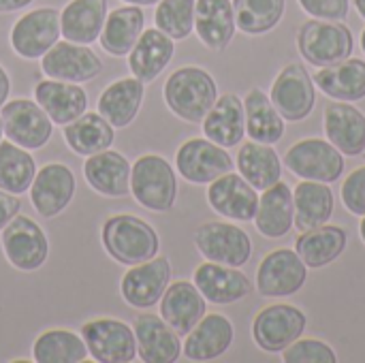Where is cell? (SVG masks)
Masks as SVG:
<instances>
[{"instance_id":"1","label":"cell","mask_w":365,"mask_h":363,"mask_svg":"<svg viewBox=\"0 0 365 363\" xmlns=\"http://www.w3.org/2000/svg\"><path fill=\"white\" fill-rule=\"evenodd\" d=\"M163 96L167 107L178 118L190 124H199L218 101V88L205 68L182 66L167 79Z\"/></svg>"},{"instance_id":"2","label":"cell","mask_w":365,"mask_h":363,"mask_svg":"<svg viewBox=\"0 0 365 363\" xmlns=\"http://www.w3.org/2000/svg\"><path fill=\"white\" fill-rule=\"evenodd\" d=\"M103 246L122 265H139L154 259L160 250L158 233L133 214L111 216L103 225Z\"/></svg>"},{"instance_id":"3","label":"cell","mask_w":365,"mask_h":363,"mask_svg":"<svg viewBox=\"0 0 365 363\" xmlns=\"http://www.w3.org/2000/svg\"><path fill=\"white\" fill-rule=\"evenodd\" d=\"M130 193L139 205L152 212H169L178 199L173 167L158 154H143L130 167Z\"/></svg>"},{"instance_id":"4","label":"cell","mask_w":365,"mask_h":363,"mask_svg":"<svg viewBox=\"0 0 365 363\" xmlns=\"http://www.w3.org/2000/svg\"><path fill=\"white\" fill-rule=\"evenodd\" d=\"M297 49L314 66L338 64L353 53L351 28L340 21L310 19L297 32Z\"/></svg>"},{"instance_id":"5","label":"cell","mask_w":365,"mask_h":363,"mask_svg":"<svg viewBox=\"0 0 365 363\" xmlns=\"http://www.w3.org/2000/svg\"><path fill=\"white\" fill-rule=\"evenodd\" d=\"M0 118L6 139L24 150H41L51 139L53 122L34 101L15 98L4 103Z\"/></svg>"},{"instance_id":"6","label":"cell","mask_w":365,"mask_h":363,"mask_svg":"<svg viewBox=\"0 0 365 363\" xmlns=\"http://www.w3.org/2000/svg\"><path fill=\"white\" fill-rule=\"evenodd\" d=\"M62 36L60 11L53 6H41L21 15L11 30V47L24 60L43 58Z\"/></svg>"},{"instance_id":"7","label":"cell","mask_w":365,"mask_h":363,"mask_svg":"<svg viewBox=\"0 0 365 363\" xmlns=\"http://www.w3.org/2000/svg\"><path fill=\"white\" fill-rule=\"evenodd\" d=\"M81 338L98 363H130L137 357V340L130 325L118 319H94L83 323Z\"/></svg>"},{"instance_id":"8","label":"cell","mask_w":365,"mask_h":363,"mask_svg":"<svg viewBox=\"0 0 365 363\" xmlns=\"http://www.w3.org/2000/svg\"><path fill=\"white\" fill-rule=\"evenodd\" d=\"M2 250L6 261L19 272H34L43 267L49 255L45 231L28 216H15L2 229Z\"/></svg>"},{"instance_id":"9","label":"cell","mask_w":365,"mask_h":363,"mask_svg":"<svg viewBox=\"0 0 365 363\" xmlns=\"http://www.w3.org/2000/svg\"><path fill=\"white\" fill-rule=\"evenodd\" d=\"M199 252L220 265L242 267L252 257V242L248 233L231 223H205L195 233Z\"/></svg>"},{"instance_id":"10","label":"cell","mask_w":365,"mask_h":363,"mask_svg":"<svg viewBox=\"0 0 365 363\" xmlns=\"http://www.w3.org/2000/svg\"><path fill=\"white\" fill-rule=\"evenodd\" d=\"M175 167L184 180L190 184H210L216 178L233 171V158L222 145L210 141L207 137H195L180 145L175 154Z\"/></svg>"},{"instance_id":"11","label":"cell","mask_w":365,"mask_h":363,"mask_svg":"<svg viewBox=\"0 0 365 363\" xmlns=\"http://www.w3.org/2000/svg\"><path fill=\"white\" fill-rule=\"evenodd\" d=\"M306 315L289 304H276L261 310L252 323V338L265 353H282L306 329Z\"/></svg>"},{"instance_id":"12","label":"cell","mask_w":365,"mask_h":363,"mask_svg":"<svg viewBox=\"0 0 365 363\" xmlns=\"http://www.w3.org/2000/svg\"><path fill=\"white\" fill-rule=\"evenodd\" d=\"M284 165L304 180L336 182L344 171L342 152L323 139H302L284 156Z\"/></svg>"},{"instance_id":"13","label":"cell","mask_w":365,"mask_h":363,"mask_svg":"<svg viewBox=\"0 0 365 363\" xmlns=\"http://www.w3.org/2000/svg\"><path fill=\"white\" fill-rule=\"evenodd\" d=\"M269 98L284 120H306L317 103L314 79L308 75L304 64H289L276 77Z\"/></svg>"},{"instance_id":"14","label":"cell","mask_w":365,"mask_h":363,"mask_svg":"<svg viewBox=\"0 0 365 363\" xmlns=\"http://www.w3.org/2000/svg\"><path fill=\"white\" fill-rule=\"evenodd\" d=\"M308 278V265L302 261L297 250H274L269 252L257 272V289L263 297H289L295 295Z\"/></svg>"},{"instance_id":"15","label":"cell","mask_w":365,"mask_h":363,"mask_svg":"<svg viewBox=\"0 0 365 363\" xmlns=\"http://www.w3.org/2000/svg\"><path fill=\"white\" fill-rule=\"evenodd\" d=\"M41 71L49 79L83 83L103 73V62L88 45L71 43L64 39V41H58L41 58Z\"/></svg>"},{"instance_id":"16","label":"cell","mask_w":365,"mask_h":363,"mask_svg":"<svg viewBox=\"0 0 365 363\" xmlns=\"http://www.w3.org/2000/svg\"><path fill=\"white\" fill-rule=\"evenodd\" d=\"M169 282H171V263L167 257L156 255L145 263L130 265V270L122 278L120 293L128 306L148 310L160 302Z\"/></svg>"},{"instance_id":"17","label":"cell","mask_w":365,"mask_h":363,"mask_svg":"<svg viewBox=\"0 0 365 363\" xmlns=\"http://www.w3.org/2000/svg\"><path fill=\"white\" fill-rule=\"evenodd\" d=\"M77 190L73 171L62 163L41 167L30 186V201L43 218H53L68 208Z\"/></svg>"},{"instance_id":"18","label":"cell","mask_w":365,"mask_h":363,"mask_svg":"<svg viewBox=\"0 0 365 363\" xmlns=\"http://www.w3.org/2000/svg\"><path fill=\"white\" fill-rule=\"evenodd\" d=\"M207 201L214 212L220 216H227L231 220H255L257 208H259V195L257 188H252L240 173H225L210 182L207 188Z\"/></svg>"},{"instance_id":"19","label":"cell","mask_w":365,"mask_h":363,"mask_svg":"<svg viewBox=\"0 0 365 363\" xmlns=\"http://www.w3.org/2000/svg\"><path fill=\"white\" fill-rule=\"evenodd\" d=\"M133 332L137 340V355L141 362L173 363L180 359V334L163 317L141 315L137 317Z\"/></svg>"},{"instance_id":"20","label":"cell","mask_w":365,"mask_h":363,"mask_svg":"<svg viewBox=\"0 0 365 363\" xmlns=\"http://www.w3.org/2000/svg\"><path fill=\"white\" fill-rule=\"evenodd\" d=\"M195 287L201 291L205 302L225 306L244 300L252 291V282L246 274L235 267L220 263H203L195 270Z\"/></svg>"},{"instance_id":"21","label":"cell","mask_w":365,"mask_h":363,"mask_svg":"<svg viewBox=\"0 0 365 363\" xmlns=\"http://www.w3.org/2000/svg\"><path fill=\"white\" fill-rule=\"evenodd\" d=\"M34 101L58 126H66L68 122L83 116L88 109L86 90L79 83L60 81V79L38 81L34 88Z\"/></svg>"},{"instance_id":"22","label":"cell","mask_w":365,"mask_h":363,"mask_svg":"<svg viewBox=\"0 0 365 363\" xmlns=\"http://www.w3.org/2000/svg\"><path fill=\"white\" fill-rule=\"evenodd\" d=\"M235 329L222 315H205L188 334L184 342V355L190 362H212L229 351Z\"/></svg>"},{"instance_id":"23","label":"cell","mask_w":365,"mask_h":363,"mask_svg":"<svg viewBox=\"0 0 365 363\" xmlns=\"http://www.w3.org/2000/svg\"><path fill=\"white\" fill-rule=\"evenodd\" d=\"M130 163L113 150H103L86 158L83 175L92 190L105 197H126L130 193Z\"/></svg>"},{"instance_id":"24","label":"cell","mask_w":365,"mask_h":363,"mask_svg":"<svg viewBox=\"0 0 365 363\" xmlns=\"http://www.w3.org/2000/svg\"><path fill=\"white\" fill-rule=\"evenodd\" d=\"M205 297L195 282H173L160 297V317L180 334L186 336L205 317Z\"/></svg>"},{"instance_id":"25","label":"cell","mask_w":365,"mask_h":363,"mask_svg":"<svg viewBox=\"0 0 365 363\" xmlns=\"http://www.w3.org/2000/svg\"><path fill=\"white\" fill-rule=\"evenodd\" d=\"M173 53L175 45L171 36H167L158 28H145L128 53V68L133 77L148 83L154 81L167 68Z\"/></svg>"},{"instance_id":"26","label":"cell","mask_w":365,"mask_h":363,"mask_svg":"<svg viewBox=\"0 0 365 363\" xmlns=\"http://www.w3.org/2000/svg\"><path fill=\"white\" fill-rule=\"evenodd\" d=\"M195 30L201 43L214 51H222L235 36V11L231 0H197Z\"/></svg>"},{"instance_id":"27","label":"cell","mask_w":365,"mask_h":363,"mask_svg":"<svg viewBox=\"0 0 365 363\" xmlns=\"http://www.w3.org/2000/svg\"><path fill=\"white\" fill-rule=\"evenodd\" d=\"M325 133L342 154L359 156L365 152V116L351 103H329L325 107Z\"/></svg>"},{"instance_id":"28","label":"cell","mask_w":365,"mask_h":363,"mask_svg":"<svg viewBox=\"0 0 365 363\" xmlns=\"http://www.w3.org/2000/svg\"><path fill=\"white\" fill-rule=\"evenodd\" d=\"M107 13L109 0H71L60 11L62 36L79 45H90L98 41Z\"/></svg>"},{"instance_id":"29","label":"cell","mask_w":365,"mask_h":363,"mask_svg":"<svg viewBox=\"0 0 365 363\" xmlns=\"http://www.w3.org/2000/svg\"><path fill=\"white\" fill-rule=\"evenodd\" d=\"M203 133L210 141L233 148L240 145L246 135V109L240 96L222 94L203 118Z\"/></svg>"},{"instance_id":"30","label":"cell","mask_w":365,"mask_h":363,"mask_svg":"<svg viewBox=\"0 0 365 363\" xmlns=\"http://www.w3.org/2000/svg\"><path fill=\"white\" fill-rule=\"evenodd\" d=\"M145 83L137 77H124L107 86L98 98V113L113 126L124 128L128 126L143 103Z\"/></svg>"},{"instance_id":"31","label":"cell","mask_w":365,"mask_h":363,"mask_svg":"<svg viewBox=\"0 0 365 363\" xmlns=\"http://www.w3.org/2000/svg\"><path fill=\"white\" fill-rule=\"evenodd\" d=\"M143 30H145V13L137 4H126L107 13L98 41L107 53L120 58L130 53Z\"/></svg>"},{"instance_id":"32","label":"cell","mask_w":365,"mask_h":363,"mask_svg":"<svg viewBox=\"0 0 365 363\" xmlns=\"http://www.w3.org/2000/svg\"><path fill=\"white\" fill-rule=\"evenodd\" d=\"M255 225L265 237H282L295 225V205L293 193L287 184L278 182L272 188L263 190L259 197V208L255 214Z\"/></svg>"},{"instance_id":"33","label":"cell","mask_w":365,"mask_h":363,"mask_svg":"<svg viewBox=\"0 0 365 363\" xmlns=\"http://www.w3.org/2000/svg\"><path fill=\"white\" fill-rule=\"evenodd\" d=\"M240 175L257 190H267L282 178V163L269 143L248 141L237 154Z\"/></svg>"},{"instance_id":"34","label":"cell","mask_w":365,"mask_h":363,"mask_svg":"<svg viewBox=\"0 0 365 363\" xmlns=\"http://www.w3.org/2000/svg\"><path fill=\"white\" fill-rule=\"evenodd\" d=\"M317 86L331 98L355 103L365 96V62L364 60H342L331 66H323V71L314 77Z\"/></svg>"},{"instance_id":"35","label":"cell","mask_w":365,"mask_h":363,"mask_svg":"<svg viewBox=\"0 0 365 363\" xmlns=\"http://www.w3.org/2000/svg\"><path fill=\"white\" fill-rule=\"evenodd\" d=\"M295 205V225L297 229L310 231L325 225L334 214V190L325 182H299L293 193Z\"/></svg>"},{"instance_id":"36","label":"cell","mask_w":365,"mask_h":363,"mask_svg":"<svg viewBox=\"0 0 365 363\" xmlns=\"http://www.w3.org/2000/svg\"><path fill=\"white\" fill-rule=\"evenodd\" d=\"M64 141L79 156H92L96 152L109 150L115 139L113 126L101 113H83L64 126Z\"/></svg>"},{"instance_id":"37","label":"cell","mask_w":365,"mask_h":363,"mask_svg":"<svg viewBox=\"0 0 365 363\" xmlns=\"http://www.w3.org/2000/svg\"><path fill=\"white\" fill-rule=\"evenodd\" d=\"M297 255L308 267H325L334 263L346 248V231L334 225H321L317 229L304 231L297 237Z\"/></svg>"},{"instance_id":"38","label":"cell","mask_w":365,"mask_h":363,"mask_svg":"<svg viewBox=\"0 0 365 363\" xmlns=\"http://www.w3.org/2000/svg\"><path fill=\"white\" fill-rule=\"evenodd\" d=\"M246 109V133L252 141L276 143L284 135V118L274 107L272 98L261 88H252L244 101Z\"/></svg>"},{"instance_id":"39","label":"cell","mask_w":365,"mask_h":363,"mask_svg":"<svg viewBox=\"0 0 365 363\" xmlns=\"http://www.w3.org/2000/svg\"><path fill=\"white\" fill-rule=\"evenodd\" d=\"M88 357L83 338L68 329L43 332L32 344V359L36 363H81Z\"/></svg>"},{"instance_id":"40","label":"cell","mask_w":365,"mask_h":363,"mask_svg":"<svg viewBox=\"0 0 365 363\" xmlns=\"http://www.w3.org/2000/svg\"><path fill=\"white\" fill-rule=\"evenodd\" d=\"M36 163L32 154L13 141H0V188L11 195H24L30 190L34 175H36Z\"/></svg>"},{"instance_id":"41","label":"cell","mask_w":365,"mask_h":363,"mask_svg":"<svg viewBox=\"0 0 365 363\" xmlns=\"http://www.w3.org/2000/svg\"><path fill=\"white\" fill-rule=\"evenodd\" d=\"M287 0H233L235 24L246 34H265L278 26Z\"/></svg>"},{"instance_id":"42","label":"cell","mask_w":365,"mask_h":363,"mask_svg":"<svg viewBox=\"0 0 365 363\" xmlns=\"http://www.w3.org/2000/svg\"><path fill=\"white\" fill-rule=\"evenodd\" d=\"M197 0H160L154 11V24L173 41L186 39L195 30Z\"/></svg>"},{"instance_id":"43","label":"cell","mask_w":365,"mask_h":363,"mask_svg":"<svg viewBox=\"0 0 365 363\" xmlns=\"http://www.w3.org/2000/svg\"><path fill=\"white\" fill-rule=\"evenodd\" d=\"M282 359L287 363H336L338 355L321 340H295L289 349H284Z\"/></svg>"},{"instance_id":"44","label":"cell","mask_w":365,"mask_h":363,"mask_svg":"<svg viewBox=\"0 0 365 363\" xmlns=\"http://www.w3.org/2000/svg\"><path fill=\"white\" fill-rule=\"evenodd\" d=\"M342 201L346 210L357 216H365V167L353 171L342 184Z\"/></svg>"},{"instance_id":"45","label":"cell","mask_w":365,"mask_h":363,"mask_svg":"<svg viewBox=\"0 0 365 363\" xmlns=\"http://www.w3.org/2000/svg\"><path fill=\"white\" fill-rule=\"evenodd\" d=\"M299 4L314 19L342 21L349 15V0H299Z\"/></svg>"},{"instance_id":"46","label":"cell","mask_w":365,"mask_h":363,"mask_svg":"<svg viewBox=\"0 0 365 363\" xmlns=\"http://www.w3.org/2000/svg\"><path fill=\"white\" fill-rule=\"evenodd\" d=\"M19 210H21V201L17 199V195H11L0 188V231L19 214Z\"/></svg>"},{"instance_id":"47","label":"cell","mask_w":365,"mask_h":363,"mask_svg":"<svg viewBox=\"0 0 365 363\" xmlns=\"http://www.w3.org/2000/svg\"><path fill=\"white\" fill-rule=\"evenodd\" d=\"M34 0H0V13H13V11H21L28 4H32Z\"/></svg>"},{"instance_id":"48","label":"cell","mask_w":365,"mask_h":363,"mask_svg":"<svg viewBox=\"0 0 365 363\" xmlns=\"http://www.w3.org/2000/svg\"><path fill=\"white\" fill-rule=\"evenodd\" d=\"M9 92H11V79H9L6 71L0 66V107L6 103V98H9Z\"/></svg>"},{"instance_id":"49","label":"cell","mask_w":365,"mask_h":363,"mask_svg":"<svg viewBox=\"0 0 365 363\" xmlns=\"http://www.w3.org/2000/svg\"><path fill=\"white\" fill-rule=\"evenodd\" d=\"M126 4H137V6H152V4H158L160 0H124Z\"/></svg>"},{"instance_id":"50","label":"cell","mask_w":365,"mask_h":363,"mask_svg":"<svg viewBox=\"0 0 365 363\" xmlns=\"http://www.w3.org/2000/svg\"><path fill=\"white\" fill-rule=\"evenodd\" d=\"M355 9L359 11V15L365 19V0H355Z\"/></svg>"},{"instance_id":"51","label":"cell","mask_w":365,"mask_h":363,"mask_svg":"<svg viewBox=\"0 0 365 363\" xmlns=\"http://www.w3.org/2000/svg\"><path fill=\"white\" fill-rule=\"evenodd\" d=\"M361 240H364V242H365V218H364V220H361Z\"/></svg>"},{"instance_id":"52","label":"cell","mask_w":365,"mask_h":363,"mask_svg":"<svg viewBox=\"0 0 365 363\" xmlns=\"http://www.w3.org/2000/svg\"><path fill=\"white\" fill-rule=\"evenodd\" d=\"M2 137H4V128H2V118H0V141H2Z\"/></svg>"},{"instance_id":"53","label":"cell","mask_w":365,"mask_h":363,"mask_svg":"<svg viewBox=\"0 0 365 363\" xmlns=\"http://www.w3.org/2000/svg\"><path fill=\"white\" fill-rule=\"evenodd\" d=\"M361 47H364V51H365V30L361 32Z\"/></svg>"},{"instance_id":"54","label":"cell","mask_w":365,"mask_h":363,"mask_svg":"<svg viewBox=\"0 0 365 363\" xmlns=\"http://www.w3.org/2000/svg\"><path fill=\"white\" fill-rule=\"evenodd\" d=\"M364 154H365V152H364Z\"/></svg>"}]
</instances>
